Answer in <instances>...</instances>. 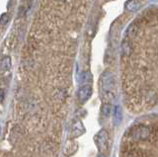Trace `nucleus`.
<instances>
[{"mask_svg":"<svg viewBox=\"0 0 158 157\" xmlns=\"http://www.w3.org/2000/svg\"><path fill=\"white\" fill-rule=\"evenodd\" d=\"M121 80L131 114L158 106V8L146 9L127 27L121 45Z\"/></svg>","mask_w":158,"mask_h":157,"instance_id":"obj_1","label":"nucleus"},{"mask_svg":"<svg viewBox=\"0 0 158 157\" xmlns=\"http://www.w3.org/2000/svg\"><path fill=\"white\" fill-rule=\"evenodd\" d=\"M120 157H158V115L141 117L122 137Z\"/></svg>","mask_w":158,"mask_h":157,"instance_id":"obj_2","label":"nucleus"},{"mask_svg":"<svg viewBox=\"0 0 158 157\" xmlns=\"http://www.w3.org/2000/svg\"><path fill=\"white\" fill-rule=\"evenodd\" d=\"M118 94L117 77L110 70H106L100 77V95L104 103H110L115 100Z\"/></svg>","mask_w":158,"mask_h":157,"instance_id":"obj_3","label":"nucleus"},{"mask_svg":"<svg viewBox=\"0 0 158 157\" xmlns=\"http://www.w3.org/2000/svg\"><path fill=\"white\" fill-rule=\"evenodd\" d=\"M94 142L97 146L98 150L104 153L109 147V134L108 131L103 129L100 131H98L94 136Z\"/></svg>","mask_w":158,"mask_h":157,"instance_id":"obj_4","label":"nucleus"},{"mask_svg":"<svg viewBox=\"0 0 158 157\" xmlns=\"http://www.w3.org/2000/svg\"><path fill=\"white\" fill-rule=\"evenodd\" d=\"M92 86L90 84H86V85H82L80 88L78 89L77 92V97H78V101L80 103H85L89 100V98L92 95Z\"/></svg>","mask_w":158,"mask_h":157,"instance_id":"obj_5","label":"nucleus"},{"mask_svg":"<svg viewBox=\"0 0 158 157\" xmlns=\"http://www.w3.org/2000/svg\"><path fill=\"white\" fill-rule=\"evenodd\" d=\"M11 67H12L11 58L9 56L3 57L1 60V75H2V77H5L6 74H9L10 70H11Z\"/></svg>","mask_w":158,"mask_h":157,"instance_id":"obj_6","label":"nucleus"},{"mask_svg":"<svg viewBox=\"0 0 158 157\" xmlns=\"http://www.w3.org/2000/svg\"><path fill=\"white\" fill-rule=\"evenodd\" d=\"M85 132V127H84L83 124L81 121H77L76 122H74L72 125V137L75 138V137L80 136Z\"/></svg>","mask_w":158,"mask_h":157,"instance_id":"obj_7","label":"nucleus"},{"mask_svg":"<svg viewBox=\"0 0 158 157\" xmlns=\"http://www.w3.org/2000/svg\"><path fill=\"white\" fill-rule=\"evenodd\" d=\"M112 113V105L111 103H104L102 105V115L104 118H109Z\"/></svg>","mask_w":158,"mask_h":157,"instance_id":"obj_8","label":"nucleus"},{"mask_svg":"<svg viewBox=\"0 0 158 157\" xmlns=\"http://www.w3.org/2000/svg\"><path fill=\"white\" fill-rule=\"evenodd\" d=\"M92 80V76L89 72H84L80 75V78H79V82H80L81 85H86L89 84V82Z\"/></svg>","mask_w":158,"mask_h":157,"instance_id":"obj_9","label":"nucleus"},{"mask_svg":"<svg viewBox=\"0 0 158 157\" xmlns=\"http://www.w3.org/2000/svg\"><path fill=\"white\" fill-rule=\"evenodd\" d=\"M126 7L128 11H135L139 8V5H138V3L135 2V0H130V1L127 3Z\"/></svg>","mask_w":158,"mask_h":157,"instance_id":"obj_10","label":"nucleus"},{"mask_svg":"<svg viewBox=\"0 0 158 157\" xmlns=\"http://www.w3.org/2000/svg\"><path fill=\"white\" fill-rule=\"evenodd\" d=\"M114 120H115V122L116 125H120V122L122 120V113H121V108L120 107H116V111H115V118H114Z\"/></svg>","mask_w":158,"mask_h":157,"instance_id":"obj_11","label":"nucleus"},{"mask_svg":"<svg viewBox=\"0 0 158 157\" xmlns=\"http://www.w3.org/2000/svg\"><path fill=\"white\" fill-rule=\"evenodd\" d=\"M8 20H9V17L6 13L2 14L1 16V20H0V23H1V25H5L6 23H8Z\"/></svg>","mask_w":158,"mask_h":157,"instance_id":"obj_12","label":"nucleus"},{"mask_svg":"<svg viewBox=\"0 0 158 157\" xmlns=\"http://www.w3.org/2000/svg\"><path fill=\"white\" fill-rule=\"evenodd\" d=\"M97 157H107V156H106L105 154H104V153H100V154H99Z\"/></svg>","mask_w":158,"mask_h":157,"instance_id":"obj_13","label":"nucleus"}]
</instances>
